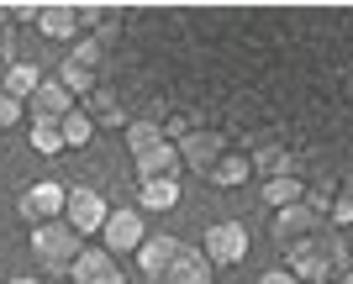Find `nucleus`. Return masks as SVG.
Segmentation results:
<instances>
[{"mask_svg": "<svg viewBox=\"0 0 353 284\" xmlns=\"http://www.w3.org/2000/svg\"><path fill=\"white\" fill-rule=\"evenodd\" d=\"M285 269H290L301 284H332L338 274H348V248H343V237L327 226V232H316L306 248L285 253Z\"/></svg>", "mask_w": 353, "mask_h": 284, "instance_id": "obj_1", "label": "nucleus"}, {"mask_svg": "<svg viewBox=\"0 0 353 284\" xmlns=\"http://www.w3.org/2000/svg\"><path fill=\"white\" fill-rule=\"evenodd\" d=\"M137 164V184H153V179H179V148L174 142H159L153 153L132 158Z\"/></svg>", "mask_w": 353, "mask_h": 284, "instance_id": "obj_13", "label": "nucleus"}, {"mask_svg": "<svg viewBox=\"0 0 353 284\" xmlns=\"http://www.w3.org/2000/svg\"><path fill=\"white\" fill-rule=\"evenodd\" d=\"M85 21H79V6H37V37L48 43H79L85 37Z\"/></svg>", "mask_w": 353, "mask_h": 284, "instance_id": "obj_10", "label": "nucleus"}, {"mask_svg": "<svg viewBox=\"0 0 353 284\" xmlns=\"http://www.w3.org/2000/svg\"><path fill=\"white\" fill-rule=\"evenodd\" d=\"M301 200H306V184L295 179H264V206H274V216H280V210H290V206H301Z\"/></svg>", "mask_w": 353, "mask_h": 284, "instance_id": "obj_21", "label": "nucleus"}, {"mask_svg": "<svg viewBox=\"0 0 353 284\" xmlns=\"http://www.w3.org/2000/svg\"><path fill=\"white\" fill-rule=\"evenodd\" d=\"M121 142H127V153H132V158H143V153H153L159 142H169V137H163V121L132 116L127 127H121Z\"/></svg>", "mask_w": 353, "mask_h": 284, "instance_id": "obj_15", "label": "nucleus"}, {"mask_svg": "<svg viewBox=\"0 0 353 284\" xmlns=\"http://www.w3.org/2000/svg\"><path fill=\"white\" fill-rule=\"evenodd\" d=\"M74 111V95L63 90L59 79H43L37 85V95L27 100V121H63Z\"/></svg>", "mask_w": 353, "mask_h": 284, "instance_id": "obj_12", "label": "nucleus"}, {"mask_svg": "<svg viewBox=\"0 0 353 284\" xmlns=\"http://www.w3.org/2000/svg\"><path fill=\"white\" fill-rule=\"evenodd\" d=\"M248 179H253V158L248 153H227V158L206 174L211 190H237V184H248Z\"/></svg>", "mask_w": 353, "mask_h": 284, "instance_id": "obj_16", "label": "nucleus"}, {"mask_svg": "<svg viewBox=\"0 0 353 284\" xmlns=\"http://www.w3.org/2000/svg\"><path fill=\"white\" fill-rule=\"evenodd\" d=\"M137 210H179V179L137 184Z\"/></svg>", "mask_w": 353, "mask_h": 284, "instance_id": "obj_19", "label": "nucleus"}, {"mask_svg": "<svg viewBox=\"0 0 353 284\" xmlns=\"http://www.w3.org/2000/svg\"><path fill=\"white\" fill-rule=\"evenodd\" d=\"M259 284H301L290 269H269V274H259Z\"/></svg>", "mask_w": 353, "mask_h": 284, "instance_id": "obj_28", "label": "nucleus"}, {"mask_svg": "<svg viewBox=\"0 0 353 284\" xmlns=\"http://www.w3.org/2000/svg\"><path fill=\"white\" fill-rule=\"evenodd\" d=\"M111 200H105L101 190H90V184H79V190H69V206H63V221L74 226V232H79V237H101L105 232V221H111Z\"/></svg>", "mask_w": 353, "mask_h": 284, "instance_id": "obj_3", "label": "nucleus"}, {"mask_svg": "<svg viewBox=\"0 0 353 284\" xmlns=\"http://www.w3.org/2000/svg\"><path fill=\"white\" fill-rule=\"evenodd\" d=\"M11 63H16V53H11V43L0 47V85H6V74H11Z\"/></svg>", "mask_w": 353, "mask_h": 284, "instance_id": "obj_29", "label": "nucleus"}, {"mask_svg": "<svg viewBox=\"0 0 353 284\" xmlns=\"http://www.w3.org/2000/svg\"><path fill=\"white\" fill-rule=\"evenodd\" d=\"M143 242H148L143 210H137V206H117V210H111V221H105V232H101V248L111 258H121V253H137Z\"/></svg>", "mask_w": 353, "mask_h": 284, "instance_id": "obj_6", "label": "nucleus"}, {"mask_svg": "<svg viewBox=\"0 0 353 284\" xmlns=\"http://www.w3.org/2000/svg\"><path fill=\"white\" fill-rule=\"evenodd\" d=\"M327 226H353V184H348V190H338V200H332V216H327Z\"/></svg>", "mask_w": 353, "mask_h": 284, "instance_id": "obj_26", "label": "nucleus"}, {"mask_svg": "<svg viewBox=\"0 0 353 284\" xmlns=\"http://www.w3.org/2000/svg\"><path fill=\"white\" fill-rule=\"evenodd\" d=\"M174 148H179V168H190L201 179L227 158V142H221V132H211V127H195V132L185 137V142H174Z\"/></svg>", "mask_w": 353, "mask_h": 284, "instance_id": "obj_7", "label": "nucleus"}, {"mask_svg": "<svg viewBox=\"0 0 353 284\" xmlns=\"http://www.w3.org/2000/svg\"><path fill=\"white\" fill-rule=\"evenodd\" d=\"M69 58H74V63H85L90 74H101V63H105V43H101V37H79Z\"/></svg>", "mask_w": 353, "mask_h": 284, "instance_id": "obj_25", "label": "nucleus"}, {"mask_svg": "<svg viewBox=\"0 0 353 284\" xmlns=\"http://www.w3.org/2000/svg\"><path fill=\"white\" fill-rule=\"evenodd\" d=\"M11 284H48V279H37V274H21V279H11Z\"/></svg>", "mask_w": 353, "mask_h": 284, "instance_id": "obj_31", "label": "nucleus"}, {"mask_svg": "<svg viewBox=\"0 0 353 284\" xmlns=\"http://www.w3.org/2000/svg\"><path fill=\"white\" fill-rule=\"evenodd\" d=\"M332 284H353V269H348V274H338V279H332Z\"/></svg>", "mask_w": 353, "mask_h": 284, "instance_id": "obj_32", "label": "nucleus"}, {"mask_svg": "<svg viewBox=\"0 0 353 284\" xmlns=\"http://www.w3.org/2000/svg\"><path fill=\"white\" fill-rule=\"evenodd\" d=\"M253 174H259V179H290V174H295V158H290V153H285V148H259V153H253Z\"/></svg>", "mask_w": 353, "mask_h": 284, "instance_id": "obj_22", "label": "nucleus"}, {"mask_svg": "<svg viewBox=\"0 0 353 284\" xmlns=\"http://www.w3.org/2000/svg\"><path fill=\"white\" fill-rule=\"evenodd\" d=\"M0 284H6V269H0Z\"/></svg>", "mask_w": 353, "mask_h": 284, "instance_id": "obj_33", "label": "nucleus"}, {"mask_svg": "<svg viewBox=\"0 0 353 284\" xmlns=\"http://www.w3.org/2000/svg\"><path fill=\"white\" fill-rule=\"evenodd\" d=\"M53 79H59V85L74 95V100H79V95L90 100V95L101 90V74H90L85 63H74V58H63V63H59V74H53Z\"/></svg>", "mask_w": 353, "mask_h": 284, "instance_id": "obj_20", "label": "nucleus"}, {"mask_svg": "<svg viewBox=\"0 0 353 284\" xmlns=\"http://www.w3.org/2000/svg\"><path fill=\"white\" fill-rule=\"evenodd\" d=\"M43 69H37V63H27V58H16L11 63V74H6V85H0V90H6V95H11V100H21V105H27L32 100V95H37V85H43Z\"/></svg>", "mask_w": 353, "mask_h": 284, "instance_id": "obj_17", "label": "nucleus"}, {"mask_svg": "<svg viewBox=\"0 0 353 284\" xmlns=\"http://www.w3.org/2000/svg\"><path fill=\"white\" fill-rule=\"evenodd\" d=\"M211 279H216L211 258L201 253V248H179V258H174V269H169L163 284H211Z\"/></svg>", "mask_w": 353, "mask_h": 284, "instance_id": "obj_14", "label": "nucleus"}, {"mask_svg": "<svg viewBox=\"0 0 353 284\" xmlns=\"http://www.w3.org/2000/svg\"><path fill=\"white\" fill-rule=\"evenodd\" d=\"M85 111H90V121H95V127H127V121H132V116H127V105H121V95L105 90V85L90 95Z\"/></svg>", "mask_w": 353, "mask_h": 284, "instance_id": "obj_18", "label": "nucleus"}, {"mask_svg": "<svg viewBox=\"0 0 353 284\" xmlns=\"http://www.w3.org/2000/svg\"><path fill=\"white\" fill-rule=\"evenodd\" d=\"M59 132H63V148H90V137H95V121H90V111H79V105H74L69 116L59 121Z\"/></svg>", "mask_w": 353, "mask_h": 284, "instance_id": "obj_24", "label": "nucleus"}, {"mask_svg": "<svg viewBox=\"0 0 353 284\" xmlns=\"http://www.w3.org/2000/svg\"><path fill=\"white\" fill-rule=\"evenodd\" d=\"M179 248H185V242L169 237V232H148V242L137 248V269H143V279L148 284H163V279H169V269H174V258H179Z\"/></svg>", "mask_w": 353, "mask_h": 284, "instance_id": "obj_8", "label": "nucleus"}, {"mask_svg": "<svg viewBox=\"0 0 353 284\" xmlns=\"http://www.w3.org/2000/svg\"><path fill=\"white\" fill-rule=\"evenodd\" d=\"M316 232H327V221H322V216H311L306 206H290V210H280V216H274V242H280L285 253L306 248Z\"/></svg>", "mask_w": 353, "mask_h": 284, "instance_id": "obj_9", "label": "nucleus"}, {"mask_svg": "<svg viewBox=\"0 0 353 284\" xmlns=\"http://www.w3.org/2000/svg\"><path fill=\"white\" fill-rule=\"evenodd\" d=\"M16 121H27V105H21V100H11V95L0 90V132H11Z\"/></svg>", "mask_w": 353, "mask_h": 284, "instance_id": "obj_27", "label": "nucleus"}, {"mask_svg": "<svg viewBox=\"0 0 353 284\" xmlns=\"http://www.w3.org/2000/svg\"><path fill=\"white\" fill-rule=\"evenodd\" d=\"M11 43V21H6V6H0V47Z\"/></svg>", "mask_w": 353, "mask_h": 284, "instance_id": "obj_30", "label": "nucleus"}, {"mask_svg": "<svg viewBox=\"0 0 353 284\" xmlns=\"http://www.w3.org/2000/svg\"><path fill=\"white\" fill-rule=\"evenodd\" d=\"M201 253L211 258V269H237L248 258V226L243 221H211L201 237Z\"/></svg>", "mask_w": 353, "mask_h": 284, "instance_id": "obj_5", "label": "nucleus"}, {"mask_svg": "<svg viewBox=\"0 0 353 284\" xmlns=\"http://www.w3.org/2000/svg\"><path fill=\"white\" fill-rule=\"evenodd\" d=\"M74 284H121V263L105 248H85V253L74 258V269H69Z\"/></svg>", "mask_w": 353, "mask_h": 284, "instance_id": "obj_11", "label": "nucleus"}, {"mask_svg": "<svg viewBox=\"0 0 353 284\" xmlns=\"http://www.w3.org/2000/svg\"><path fill=\"white\" fill-rule=\"evenodd\" d=\"M79 253H85V237H79L69 221L32 226V263H37V279H63Z\"/></svg>", "mask_w": 353, "mask_h": 284, "instance_id": "obj_2", "label": "nucleus"}, {"mask_svg": "<svg viewBox=\"0 0 353 284\" xmlns=\"http://www.w3.org/2000/svg\"><path fill=\"white\" fill-rule=\"evenodd\" d=\"M27 142H32V153H43V158H59V153H63V132H59V121H27Z\"/></svg>", "mask_w": 353, "mask_h": 284, "instance_id": "obj_23", "label": "nucleus"}, {"mask_svg": "<svg viewBox=\"0 0 353 284\" xmlns=\"http://www.w3.org/2000/svg\"><path fill=\"white\" fill-rule=\"evenodd\" d=\"M63 206H69V190H63L59 179H37L21 190V200H16V216L27 226H48V221H63Z\"/></svg>", "mask_w": 353, "mask_h": 284, "instance_id": "obj_4", "label": "nucleus"}]
</instances>
